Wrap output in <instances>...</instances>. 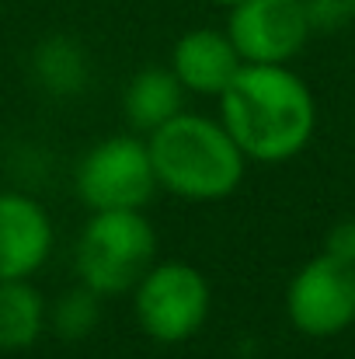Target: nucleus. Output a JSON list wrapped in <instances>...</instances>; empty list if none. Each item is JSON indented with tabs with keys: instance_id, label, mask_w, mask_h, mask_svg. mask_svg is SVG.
Masks as SVG:
<instances>
[{
	"instance_id": "nucleus-1",
	"label": "nucleus",
	"mask_w": 355,
	"mask_h": 359,
	"mask_svg": "<svg viewBox=\"0 0 355 359\" xmlns=\"http://www.w3.org/2000/svg\"><path fill=\"white\" fill-rule=\"evenodd\" d=\"M220 122L247 161H293L314 136L317 105L286 63H244L220 95Z\"/></svg>"
},
{
	"instance_id": "nucleus-2",
	"label": "nucleus",
	"mask_w": 355,
	"mask_h": 359,
	"mask_svg": "<svg viewBox=\"0 0 355 359\" xmlns=\"http://www.w3.org/2000/svg\"><path fill=\"white\" fill-rule=\"evenodd\" d=\"M146 147L157 189H167L178 199L216 203L234 196L244 182L247 157L220 119L178 112L146 136Z\"/></svg>"
},
{
	"instance_id": "nucleus-3",
	"label": "nucleus",
	"mask_w": 355,
	"mask_h": 359,
	"mask_svg": "<svg viewBox=\"0 0 355 359\" xmlns=\"http://www.w3.org/2000/svg\"><path fill=\"white\" fill-rule=\"evenodd\" d=\"M157 262V231L139 210H98L84 224L74 265L98 297H122Z\"/></svg>"
},
{
	"instance_id": "nucleus-4",
	"label": "nucleus",
	"mask_w": 355,
	"mask_h": 359,
	"mask_svg": "<svg viewBox=\"0 0 355 359\" xmlns=\"http://www.w3.org/2000/svg\"><path fill=\"white\" fill-rule=\"evenodd\" d=\"M209 283L206 276L178 258L153 262L143 279L132 286V311L143 335L164 346H178L202 332L209 318Z\"/></svg>"
},
{
	"instance_id": "nucleus-5",
	"label": "nucleus",
	"mask_w": 355,
	"mask_h": 359,
	"mask_svg": "<svg viewBox=\"0 0 355 359\" xmlns=\"http://www.w3.org/2000/svg\"><path fill=\"white\" fill-rule=\"evenodd\" d=\"M81 203L98 210H143L157 192L150 147L139 136H109L95 143L74 171Z\"/></svg>"
},
{
	"instance_id": "nucleus-6",
	"label": "nucleus",
	"mask_w": 355,
	"mask_h": 359,
	"mask_svg": "<svg viewBox=\"0 0 355 359\" xmlns=\"http://www.w3.org/2000/svg\"><path fill=\"white\" fill-rule=\"evenodd\" d=\"M286 314L300 335L335 339L355 325V265L321 251L286 290Z\"/></svg>"
},
{
	"instance_id": "nucleus-7",
	"label": "nucleus",
	"mask_w": 355,
	"mask_h": 359,
	"mask_svg": "<svg viewBox=\"0 0 355 359\" xmlns=\"http://www.w3.org/2000/svg\"><path fill=\"white\" fill-rule=\"evenodd\" d=\"M227 35L244 63H289L310 39L303 0H240L230 7Z\"/></svg>"
},
{
	"instance_id": "nucleus-8",
	"label": "nucleus",
	"mask_w": 355,
	"mask_h": 359,
	"mask_svg": "<svg viewBox=\"0 0 355 359\" xmlns=\"http://www.w3.org/2000/svg\"><path fill=\"white\" fill-rule=\"evenodd\" d=\"M53 251V220L25 192H0V279H32Z\"/></svg>"
},
{
	"instance_id": "nucleus-9",
	"label": "nucleus",
	"mask_w": 355,
	"mask_h": 359,
	"mask_svg": "<svg viewBox=\"0 0 355 359\" xmlns=\"http://www.w3.org/2000/svg\"><path fill=\"white\" fill-rule=\"evenodd\" d=\"M240 67H244V60H240L237 46L220 28H192L171 49L174 77L181 81L185 91H195V95L220 98Z\"/></svg>"
},
{
	"instance_id": "nucleus-10",
	"label": "nucleus",
	"mask_w": 355,
	"mask_h": 359,
	"mask_svg": "<svg viewBox=\"0 0 355 359\" xmlns=\"http://www.w3.org/2000/svg\"><path fill=\"white\" fill-rule=\"evenodd\" d=\"M181 102H185V88L174 77V70L171 67H146L129 81L125 98H122V112L136 133L150 136L157 126H164L181 112Z\"/></svg>"
},
{
	"instance_id": "nucleus-11",
	"label": "nucleus",
	"mask_w": 355,
	"mask_h": 359,
	"mask_svg": "<svg viewBox=\"0 0 355 359\" xmlns=\"http://www.w3.org/2000/svg\"><path fill=\"white\" fill-rule=\"evenodd\" d=\"M49 325V307L28 279H0V353H25Z\"/></svg>"
},
{
	"instance_id": "nucleus-12",
	"label": "nucleus",
	"mask_w": 355,
	"mask_h": 359,
	"mask_svg": "<svg viewBox=\"0 0 355 359\" xmlns=\"http://www.w3.org/2000/svg\"><path fill=\"white\" fill-rule=\"evenodd\" d=\"M32 70H35V81L56 95V98H67V95H77L88 81V56L84 49L67 39V35H53L46 39L35 56H32Z\"/></svg>"
},
{
	"instance_id": "nucleus-13",
	"label": "nucleus",
	"mask_w": 355,
	"mask_h": 359,
	"mask_svg": "<svg viewBox=\"0 0 355 359\" xmlns=\"http://www.w3.org/2000/svg\"><path fill=\"white\" fill-rule=\"evenodd\" d=\"M49 321H53L56 335L67 339V342L88 339V335L98 328V321H102V297H98L91 286L81 283V286L67 290V293L56 300V307L49 311Z\"/></svg>"
},
{
	"instance_id": "nucleus-14",
	"label": "nucleus",
	"mask_w": 355,
	"mask_h": 359,
	"mask_svg": "<svg viewBox=\"0 0 355 359\" xmlns=\"http://www.w3.org/2000/svg\"><path fill=\"white\" fill-rule=\"evenodd\" d=\"M310 32H335L352 21V0H303Z\"/></svg>"
},
{
	"instance_id": "nucleus-15",
	"label": "nucleus",
	"mask_w": 355,
	"mask_h": 359,
	"mask_svg": "<svg viewBox=\"0 0 355 359\" xmlns=\"http://www.w3.org/2000/svg\"><path fill=\"white\" fill-rule=\"evenodd\" d=\"M324 251H328L331 258H338V262L355 265V220L335 224V227L328 231V238H324Z\"/></svg>"
},
{
	"instance_id": "nucleus-16",
	"label": "nucleus",
	"mask_w": 355,
	"mask_h": 359,
	"mask_svg": "<svg viewBox=\"0 0 355 359\" xmlns=\"http://www.w3.org/2000/svg\"><path fill=\"white\" fill-rule=\"evenodd\" d=\"M213 4H220V7H234V4H240V0H213Z\"/></svg>"
},
{
	"instance_id": "nucleus-17",
	"label": "nucleus",
	"mask_w": 355,
	"mask_h": 359,
	"mask_svg": "<svg viewBox=\"0 0 355 359\" xmlns=\"http://www.w3.org/2000/svg\"><path fill=\"white\" fill-rule=\"evenodd\" d=\"M352 18H355V0H352Z\"/></svg>"
}]
</instances>
